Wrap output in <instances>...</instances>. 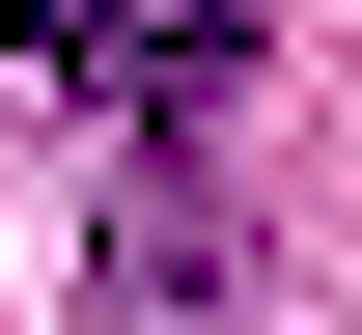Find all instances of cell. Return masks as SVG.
Wrapping results in <instances>:
<instances>
[{
    "mask_svg": "<svg viewBox=\"0 0 362 335\" xmlns=\"http://www.w3.org/2000/svg\"><path fill=\"white\" fill-rule=\"evenodd\" d=\"M112 307H139V335H223V224H195V195H139V251H112Z\"/></svg>",
    "mask_w": 362,
    "mask_h": 335,
    "instance_id": "cell-1",
    "label": "cell"
}]
</instances>
